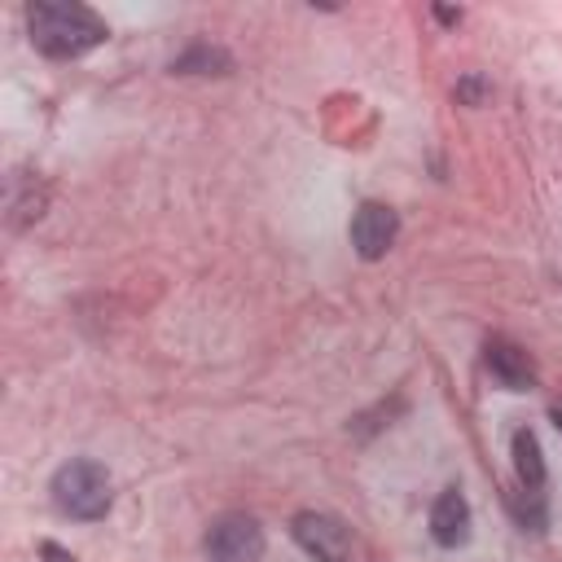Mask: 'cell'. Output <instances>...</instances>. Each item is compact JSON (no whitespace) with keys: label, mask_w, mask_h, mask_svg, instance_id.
Wrapping results in <instances>:
<instances>
[{"label":"cell","mask_w":562,"mask_h":562,"mask_svg":"<svg viewBox=\"0 0 562 562\" xmlns=\"http://www.w3.org/2000/svg\"><path fill=\"white\" fill-rule=\"evenodd\" d=\"M439 22H461V9H435Z\"/></svg>","instance_id":"12"},{"label":"cell","mask_w":562,"mask_h":562,"mask_svg":"<svg viewBox=\"0 0 562 562\" xmlns=\"http://www.w3.org/2000/svg\"><path fill=\"white\" fill-rule=\"evenodd\" d=\"M290 536L316 558V562H356V540H351V527L334 514H321V509H303L294 514L290 522Z\"/></svg>","instance_id":"3"},{"label":"cell","mask_w":562,"mask_h":562,"mask_svg":"<svg viewBox=\"0 0 562 562\" xmlns=\"http://www.w3.org/2000/svg\"><path fill=\"white\" fill-rule=\"evenodd\" d=\"M549 417H553V426L562 430V404H553V408H549Z\"/></svg>","instance_id":"13"},{"label":"cell","mask_w":562,"mask_h":562,"mask_svg":"<svg viewBox=\"0 0 562 562\" xmlns=\"http://www.w3.org/2000/svg\"><path fill=\"white\" fill-rule=\"evenodd\" d=\"M26 31H31V44L57 61L83 57L110 35V26L88 4H66V0H35L26 9Z\"/></svg>","instance_id":"1"},{"label":"cell","mask_w":562,"mask_h":562,"mask_svg":"<svg viewBox=\"0 0 562 562\" xmlns=\"http://www.w3.org/2000/svg\"><path fill=\"white\" fill-rule=\"evenodd\" d=\"M395 233H400V215L382 202H360L356 215H351V246L360 259H382L391 246H395Z\"/></svg>","instance_id":"5"},{"label":"cell","mask_w":562,"mask_h":562,"mask_svg":"<svg viewBox=\"0 0 562 562\" xmlns=\"http://www.w3.org/2000/svg\"><path fill=\"white\" fill-rule=\"evenodd\" d=\"M176 75H228L233 70V57L224 48H211V44H193L189 53H180L171 61Z\"/></svg>","instance_id":"9"},{"label":"cell","mask_w":562,"mask_h":562,"mask_svg":"<svg viewBox=\"0 0 562 562\" xmlns=\"http://www.w3.org/2000/svg\"><path fill=\"white\" fill-rule=\"evenodd\" d=\"M40 553H44V558H48V562H75V558H70V553H66V549H57V544H53V540H44V544H40Z\"/></svg>","instance_id":"11"},{"label":"cell","mask_w":562,"mask_h":562,"mask_svg":"<svg viewBox=\"0 0 562 562\" xmlns=\"http://www.w3.org/2000/svg\"><path fill=\"white\" fill-rule=\"evenodd\" d=\"M452 97H457L461 105H483V101L492 97V83H487L483 75H465V79H457Z\"/></svg>","instance_id":"10"},{"label":"cell","mask_w":562,"mask_h":562,"mask_svg":"<svg viewBox=\"0 0 562 562\" xmlns=\"http://www.w3.org/2000/svg\"><path fill=\"white\" fill-rule=\"evenodd\" d=\"M211 562H259L263 558V527L250 514H224L206 531Z\"/></svg>","instance_id":"4"},{"label":"cell","mask_w":562,"mask_h":562,"mask_svg":"<svg viewBox=\"0 0 562 562\" xmlns=\"http://www.w3.org/2000/svg\"><path fill=\"white\" fill-rule=\"evenodd\" d=\"M509 452H514V474H518V492L527 496H540L544 492V457H540V439L522 426L514 430L509 439Z\"/></svg>","instance_id":"8"},{"label":"cell","mask_w":562,"mask_h":562,"mask_svg":"<svg viewBox=\"0 0 562 562\" xmlns=\"http://www.w3.org/2000/svg\"><path fill=\"white\" fill-rule=\"evenodd\" d=\"M53 501L61 514L79 518V522H97L110 509V474L101 461L75 457L53 474Z\"/></svg>","instance_id":"2"},{"label":"cell","mask_w":562,"mask_h":562,"mask_svg":"<svg viewBox=\"0 0 562 562\" xmlns=\"http://www.w3.org/2000/svg\"><path fill=\"white\" fill-rule=\"evenodd\" d=\"M470 501L461 496V487H443L430 505V536L439 549H461L470 540Z\"/></svg>","instance_id":"7"},{"label":"cell","mask_w":562,"mask_h":562,"mask_svg":"<svg viewBox=\"0 0 562 562\" xmlns=\"http://www.w3.org/2000/svg\"><path fill=\"white\" fill-rule=\"evenodd\" d=\"M483 364L487 373L505 386V391H531L536 386V364L527 360V351L509 338H487L483 342Z\"/></svg>","instance_id":"6"}]
</instances>
